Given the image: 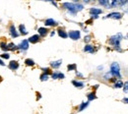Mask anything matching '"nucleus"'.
Instances as JSON below:
<instances>
[{"label": "nucleus", "mask_w": 128, "mask_h": 114, "mask_svg": "<svg viewBox=\"0 0 128 114\" xmlns=\"http://www.w3.org/2000/svg\"><path fill=\"white\" fill-rule=\"evenodd\" d=\"M63 7L65 9H67L68 11H70L71 13H76L77 11H81L84 7L81 4H74V3H70V2H65L63 3Z\"/></svg>", "instance_id": "f257e3e1"}, {"label": "nucleus", "mask_w": 128, "mask_h": 114, "mask_svg": "<svg viewBox=\"0 0 128 114\" xmlns=\"http://www.w3.org/2000/svg\"><path fill=\"white\" fill-rule=\"evenodd\" d=\"M110 73H112V75L118 77V78L121 77L120 76V67L118 65V63H116V62L112 63V66H110Z\"/></svg>", "instance_id": "f03ea898"}, {"label": "nucleus", "mask_w": 128, "mask_h": 114, "mask_svg": "<svg viewBox=\"0 0 128 114\" xmlns=\"http://www.w3.org/2000/svg\"><path fill=\"white\" fill-rule=\"evenodd\" d=\"M120 37H121V34L120 33H118V34H116V35H114V36H112V38H110V43L113 44L114 46H116V47H119V42H120Z\"/></svg>", "instance_id": "7ed1b4c3"}, {"label": "nucleus", "mask_w": 128, "mask_h": 114, "mask_svg": "<svg viewBox=\"0 0 128 114\" xmlns=\"http://www.w3.org/2000/svg\"><path fill=\"white\" fill-rule=\"evenodd\" d=\"M68 36L70 37V38H72V39H74V40H77V39H79L81 36V33L79 31H71L70 33H68Z\"/></svg>", "instance_id": "20e7f679"}, {"label": "nucleus", "mask_w": 128, "mask_h": 114, "mask_svg": "<svg viewBox=\"0 0 128 114\" xmlns=\"http://www.w3.org/2000/svg\"><path fill=\"white\" fill-rule=\"evenodd\" d=\"M18 48H20L21 50H27L29 48V40L28 39L22 40V42L18 45Z\"/></svg>", "instance_id": "39448f33"}, {"label": "nucleus", "mask_w": 128, "mask_h": 114, "mask_svg": "<svg viewBox=\"0 0 128 114\" xmlns=\"http://www.w3.org/2000/svg\"><path fill=\"white\" fill-rule=\"evenodd\" d=\"M106 18H110V19H115V20H119V19H121L122 18V15L120 14V13H118V12H113V13H110V14H108Z\"/></svg>", "instance_id": "423d86ee"}, {"label": "nucleus", "mask_w": 128, "mask_h": 114, "mask_svg": "<svg viewBox=\"0 0 128 114\" xmlns=\"http://www.w3.org/2000/svg\"><path fill=\"white\" fill-rule=\"evenodd\" d=\"M44 24H46V26H49V27L52 26V27H53V26H56V25H57V22L54 21L53 19H48V20H46Z\"/></svg>", "instance_id": "0eeeda50"}, {"label": "nucleus", "mask_w": 128, "mask_h": 114, "mask_svg": "<svg viewBox=\"0 0 128 114\" xmlns=\"http://www.w3.org/2000/svg\"><path fill=\"white\" fill-rule=\"evenodd\" d=\"M28 40H29V42H32V43L38 42V41H40V35H38V34H34V35L31 36Z\"/></svg>", "instance_id": "6e6552de"}, {"label": "nucleus", "mask_w": 128, "mask_h": 114, "mask_svg": "<svg viewBox=\"0 0 128 114\" xmlns=\"http://www.w3.org/2000/svg\"><path fill=\"white\" fill-rule=\"evenodd\" d=\"M9 68H10L11 70L15 71V70H17V69L19 68V63H18L17 61H11V62L9 63Z\"/></svg>", "instance_id": "1a4fd4ad"}, {"label": "nucleus", "mask_w": 128, "mask_h": 114, "mask_svg": "<svg viewBox=\"0 0 128 114\" xmlns=\"http://www.w3.org/2000/svg\"><path fill=\"white\" fill-rule=\"evenodd\" d=\"M10 33H11L12 37H17V36L19 35V33L16 32V29H15V26H14V25H12V26L10 27Z\"/></svg>", "instance_id": "9d476101"}, {"label": "nucleus", "mask_w": 128, "mask_h": 114, "mask_svg": "<svg viewBox=\"0 0 128 114\" xmlns=\"http://www.w3.org/2000/svg\"><path fill=\"white\" fill-rule=\"evenodd\" d=\"M102 11L100 10V9H98V8H91L90 9V13L94 16V15H98V14H100Z\"/></svg>", "instance_id": "9b49d317"}, {"label": "nucleus", "mask_w": 128, "mask_h": 114, "mask_svg": "<svg viewBox=\"0 0 128 114\" xmlns=\"http://www.w3.org/2000/svg\"><path fill=\"white\" fill-rule=\"evenodd\" d=\"M19 31H20V33H22V34H24V35H26V34L28 33L25 25H20V26H19Z\"/></svg>", "instance_id": "f8f14e48"}, {"label": "nucleus", "mask_w": 128, "mask_h": 114, "mask_svg": "<svg viewBox=\"0 0 128 114\" xmlns=\"http://www.w3.org/2000/svg\"><path fill=\"white\" fill-rule=\"evenodd\" d=\"M61 63H62V60H57V61L51 62L50 65H51V67H53V68H58L59 66L61 65Z\"/></svg>", "instance_id": "ddd939ff"}, {"label": "nucleus", "mask_w": 128, "mask_h": 114, "mask_svg": "<svg viewBox=\"0 0 128 114\" xmlns=\"http://www.w3.org/2000/svg\"><path fill=\"white\" fill-rule=\"evenodd\" d=\"M48 29L46 28H40L38 29V33L40 34V35H42V36H44V35H46L48 34Z\"/></svg>", "instance_id": "4468645a"}, {"label": "nucleus", "mask_w": 128, "mask_h": 114, "mask_svg": "<svg viewBox=\"0 0 128 114\" xmlns=\"http://www.w3.org/2000/svg\"><path fill=\"white\" fill-rule=\"evenodd\" d=\"M72 84L76 87V88H79V89H82L84 88V84L82 82H78V81H72Z\"/></svg>", "instance_id": "2eb2a0df"}, {"label": "nucleus", "mask_w": 128, "mask_h": 114, "mask_svg": "<svg viewBox=\"0 0 128 114\" xmlns=\"http://www.w3.org/2000/svg\"><path fill=\"white\" fill-rule=\"evenodd\" d=\"M57 33H58V34H59V36H60V37L66 38V37L68 36L67 33H66V32H64L63 30H58V31H57Z\"/></svg>", "instance_id": "dca6fc26"}, {"label": "nucleus", "mask_w": 128, "mask_h": 114, "mask_svg": "<svg viewBox=\"0 0 128 114\" xmlns=\"http://www.w3.org/2000/svg\"><path fill=\"white\" fill-rule=\"evenodd\" d=\"M89 105V101H87V102H83V103H81L80 107H79V111H83L87 106Z\"/></svg>", "instance_id": "f3484780"}, {"label": "nucleus", "mask_w": 128, "mask_h": 114, "mask_svg": "<svg viewBox=\"0 0 128 114\" xmlns=\"http://www.w3.org/2000/svg\"><path fill=\"white\" fill-rule=\"evenodd\" d=\"M84 51H86V52H93L94 48H93L92 45H86L85 48H84Z\"/></svg>", "instance_id": "a211bd4d"}, {"label": "nucleus", "mask_w": 128, "mask_h": 114, "mask_svg": "<svg viewBox=\"0 0 128 114\" xmlns=\"http://www.w3.org/2000/svg\"><path fill=\"white\" fill-rule=\"evenodd\" d=\"M25 63H26V65H28V66L34 65V61L32 60V59H26V60H25Z\"/></svg>", "instance_id": "6ab92c4d"}, {"label": "nucleus", "mask_w": 128, "mask_h": 114, "mask_svg": "<svg viewBox=\"0 0 128 114\" xmlns=\"http://www.w3.org/2000/svg\"><path fill=\"white\" fill-rule=\"evenodd\" d=\"M96 95H95V93H91V94H89L88 95V99H89V101L90 100H93V99H96Z\"/></svg>", "instance_id": "aec40b11"}, {"label": "nucleus", "mask_w": 128, "mask_h": 114, "mask_svg": "<svg viewBox=\"0 0 128 114\" xmlns=\"http://www.w3.org/2000/svg\"><path fill=\"white\" fill-rule=\"evenodd\" d=\"M123 87V83L121 81H118L115 83V85H114V88H116V89H120V88H122Z\"/></svg>", "instance_id": "412c9836"}, {"label": "nucleus", "mask_w": 128, "mask_h": 114, "mask_svg": "<svg viewBox=\"0 0 128 114\" xmlns=\"http://www.w3.org/2000/svg\"><path fill=\"white\" fill-rule=\"evenodd\" d=\"M48 74H42V76H40V81H48Z\"/></svg>", "instance_id": "4be33fe9"}, {"label": "nucleus", "mask_w": 128, "mask_h": 114, "mask_svg": "<svg viewBox=\"0 0 128 114\" xmlns=\"http://www.w3.org/2000/svg\"><path fill=\"white\" fill-rule=\"evenodd\" d=\"M7 47L10 50H15L16 49V45L14 43H9V44H7Z\"/></svg>", "instance_id": "5701e85b"}, {"label": "nucleus", "mask_w": 128, "mask_h": 114, "mask_svg": "<svg viewBox=\"0 0 128 114\" xmlns=\"http://www.w3.org/2000/svg\"><path fill=\"white\" fill-rule=\"evenodd\" d=\"M0 47H1V49H3V50H8L7 44H6L5 42H1V43H0Z\"/></svg>", "instance_id": "b1692460"}, {"label": "nucleus", "mask_w": 128, "mask_h": 114, "mask_svg": "<svg viewBox=\"0 0 128 114\" xmlns=\"http://www.w3.org/2000/svg\"><path fill=\"white\" fill-rule=\"evenodd\" d=\"M68 70L69 71H73V70H76V64H71V65H68Z\"/></svg>", "instance_id": "393cba45"}, {"label": "nucleus", "mask_w": 128, "mask_h": 114, "mask_svg": "<svg viewBox=\"0 0 128 114\" xmlns=\"http://www.w3.org/2000/svg\"><path fill=\"white\" fill-rule=\"evenodd\" d=\"M1 58H4V59H9L10 58V55L8 53H3L1 54Z\"/></svg>", "instance_id": "a878e982"}, {"label": "nucleus", "mask_w": 128, "mask_h": 114, "mask_svg": "<svg viewBox=\"0 0 128 114\" xmlns=\"http://www.w3.org/2000/svg\"><path fill=\"white\" fill-rule=\"evenodd\" d=\"M117 4H118V1H117V0H112V7L116 6Z\"/></svg>", "instance_id": "bb28decb"}, {"label": "nucleus", "mask_w": 128, "mask_h": 114, "mask_svg": "<svg viewBox=\"0 0 128 114\" xmlns=\"http://www.w3.org/2000/svg\"><path fill=\"white\" fill-rule=\"evenodd\" d=\"M123 88H124V91L127 92L128 91V82H126L125 84H123Z\"/></svg>", "instance_id": "cd10ccee"}, {"label": "nucleus", "mask_w": 128, "mask_h": 114, "mask_svg": "<svg viewBox=\"0 0 128 114\" xmlns=\"http://www.w3.org/2000/svg\"><path fill=\"white\" fill-rule=\"evenodd\" d=\"M42 71L44 72V74H49V73H50V70H49L48 68H44V69H42Z\"/></svg>", "instance_id": "c85d7f7f"}, {"label": "nucleus", "mask_w": 128, "mask_h": 114, "mask_svg": "<svg viewBox=\"0 0 128 114\" xmlns=\"http://www.w3.org/2000/svg\"><path fill=\"white\" fill-rule=\"evenodd\" d=\"M52 78H53V79H58V73L52 74Z\"/></svg>", "instance_id": "c756f323"}, {"label": "nucleus", "mask_w": 128, "mask_h": 114, "mask_svg": "<svg viewBox=\"0 0 128 114\" xmlns=\"http://www.w3.org/2000/svg\"><path fill=\"white\" fill-rule=\"evenodd\" d=\"M64 78V75L62 73H58V79H63Z\"/></svg>", "instance_id": "7c9ffc66"}, {"label": "nucleus", "mask_w": 128, "mask_h": 114, "mask_svg": "<svg viewBox=\"0 0 128 114\" xmlns=\"http://www.w3.org/2000/svg\"><path fill=\"white\" fill-rule=\"evenodd\" d=\"M90 38H91V36H89V35H88V36H86V37H85V41H87V42H88V41L90 40Z\"/></svg>", "instance_id": "2f4dec72"}, {"label": "nucleus", "mask_w": 128, "mask_h": 114, "mask_svg": "<svg viewBox=\"0 0 128 114\" xmlns=\"http://www.w3.org/2000/svg\"><path fill=\"white\" fill-rule=\"evenodd\" d=\"M123 102H125V103H128V98H123Z\"/></svg>", "instance_id": "473e14b6"}, {"label": "nucleus", "mask_w": 128, "mask_h": 114, "mask_svg": "<svg viewBox=\"0 0 128 114\" xmlns=\"http://www.w3.org/2000/svg\"><path fill=\"white\" fill-rule=\"evenodd\" d=\"M0 65H1V66H5V63H4V62H3L1 59H0Z\"/></svg>", "instance_id": "72a5a7b5"}, {"label": "nucleus", "mask_w": 128, "mask_h": 114, "mask_svg": "<svg viewBox=\"0 0 128 114\" xmlns=\"http://www.w3.org/2000/svg\"><path fill=\"white\" fill-rule=\"evenodd\" d=\"M120 1H121V2H124V1H126V0H120Z\"/></svg>", "instance_id": "f704fd0d"}, {"label": "nucleus", "mask_w": 128, "mask_h": 114, "mask_svg": "<svg viewBox=\"0 0 128 114\" xmlns=\"http://www.w3.org/2000/svg\"><path fill=\"white\" fill-rule=\"evenodd\" d=\"M2 81V78H1V76H0V82Z\"/></svg>", "instance_id": "c9c22d12"}, {"label": "nucleus", "mask_w": 128, "mask_h": 114, "mask_svg": "<svg viewBox=\"0 0 128 114\" xmlns=\"http://www.w3.org/2000/svg\"><path fill=\"white\" fill-rule=\"evenodd\" d=\"M85 1H86V2H87V1H88V0H85Z\"/></svg>", "instance_id": "e433bc0d"}]
</instances>
